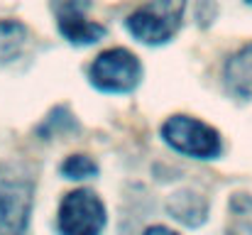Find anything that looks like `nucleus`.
<instances>
[{"label":"nucleus","mask_w":252,"mask_h":235,"mask_svg":"<svg viewBox=\"0 0 252 235\" xmlns=\"http://www.w3.org/2000/svg\"><path fill=\"white\" fill-rule=\"evenodd\" d=\"M142 235H179V233L171 231V228H167V226H150Z\"/></svg>","instance_id":"nucleus-11"},{"label":"nucleus","mask_w":252,"mask_h":235,"mask_svg":"<svg viewBox=\"0 0 252 235\" xmlns=\"http://www.w3.org/2000/svg\"><path fill=\"white\" fill-rule=\"evenodd\" d=\"M32 213V186L22 181L0 184V235H27Z\"/></svg>","instance_id":"nucleus-6"},{"label":"nucleus","mask_w":252,"mask_h":235,"mask_svg":"<svg viewBox=\"0 0 252 235\" xmlns=\"http://www.w3.org/2000/svg\"><path fill=\"white\" fill-rule=\"evenodd\" d=\"M105 221V203L91 189H76L59 203L57 223L62 235H100Z\"/></svg>","instance_id":"nucleus-4"},{"label":"nucleus","mask_w":252,"mask_h":235,"mask_svg":"<svg viewBox=\"0 0 252 235\" xmlns=\"http://www.w3.org/2000/svg\"><path fill=\"white\" fill-rule=\"evenodd\" d=\"M245 2H248V5H252V0H245Z\"/></svg>","instance_id":"nucleus-12"},{"label":"nucleus","mask_w":252,"mask_h":235,"mask_svg":"<svg viewBox=\"0 0 252 235\" xmlns=\"http://www.w3.org/2000/svg\"><path fill=\"white\" fill-rule=\"evenodd\" d=\"M88 2L84 0H62L57 5V27L59 34L76 47L95 44L98 39L105 37V27L86 15Z\"/></svg>","instance_id":"nucleus-5"},{"label":"nucleus","mask_w":252,"mask_h":235,"mask_svg":"<svg viewBox=\"0 0 252 235\" xmlns=\"http://www.w3.org/2000/svg\"><path fill=\"white\" fill-rule=\"evenodd\" d=\"M59 171L71 181H84V179H93L98 174V164L88 155H71L62 162Z\"/></svg>","instance_id":"nucleus-10"},{"label":"nucleus","mask_w":252,"mask_h":235,"mask_svg":"<svg viewBox=\"0 0 252 235\" xmlns=\"http://www.w3.org/2000/svg\"><path fill=\"white\" fill-rule=\"evenodd\" d=\"M223 83L238 98H252V44H245L228 57L223 67Z\"/></svg>","instance_id":"nucleus-7"},{"label":"nucleus","mask_w":252,"mask_h":235,"mask_svg":"<svg viewBox=\"0 0 252 235\" xmlns=\"http://www.w3.org/2000/svg\"><path fill=\"white\" fill-rule=\"evenodd\" d=\"M27 27L20 20H0V64L15 62L27 44Z\"/></svg>","instance_id":"nucleus-8"},{"label":"nucleus","mask_w":252,"mask_h":235,"mask_svg":"<svg viewBox=\"0 0 252 235\" xmlns=\"http://www.w3.org/2000/svg\"><path fill=\"white\" fill-rule=\"evenodd\" d=\"M88 81L103 93H130L142 81V64L130 49L113 47L93 59Z\"/></svg>","instance_id":"nucleus-3"},{"label":"nucleus","mask_w":252,"mask_h":235,"mask_svg":"<svg viewBox=\"0 0 252 235\" xmlns=\"http://www.w3.org/2000/svg\"><path fill=\"white\" fill-rule=\"evenodd\" d=\"M159 135L174 152L186 155L191 159H216L223 150L218 130L191 115L167 118Z\"/></svg>","instance_id":"nucleus-2"},{"label":"nucleus","mask_w":252,"mask_h":235,"mask_svg":"<svg viewBox=\"0 0 252 235\" xmlns=\"http://www.w3.org/2000/svg\"><path fill=\"white\" fill-rule=\"evenodd\" d=\"M184 10L186 0H147L127 15L125 27L137 42L159 47L174 39V34L181 30Z\"/></svg>","instance_id":"nucleus-1"},{"label":"nucleus","mask_w":252,"mask_h":235,"mask_svg":"<svg viewBox=\"0 0 252 235\" xmlns=\"http://www.w3.org/2000/svg\"><path fill=\"white\" fill-rule=\"evenodd\" d=\"M169 211L174 213L176 221H184L189 226H196L191 216H196L198 223L206 221V201L201 196H196V194H176L171 199V203H169Z\"/></svg>","instance_id":"nucleus-9"}]
</instances>
